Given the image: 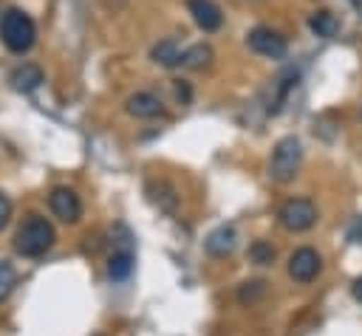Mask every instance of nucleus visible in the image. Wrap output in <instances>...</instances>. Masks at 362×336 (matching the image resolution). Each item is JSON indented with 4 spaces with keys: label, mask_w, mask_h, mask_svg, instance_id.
Segmentation results:
<instances>
[{
    "label": "nucleus",
    "mask_w": 362,
    "mask_h": 336,
    "mask_svg": "<svg viewBox=\"0 0 362 336\" xmlns=\"http://www.w3.org/2000/svg\"><path fill=\"white\" fill-rule=\"evenodd\" d=\"M0 40L11 54H25L37 40V25L23 8H6L0 14Z\"/></svg>",
    "instance_id": "f257e3e1"
},
{
    "label": "nucleus",
    "mask_w": 362,
    "mask_h": 336,
    "mask_svg": "<svg viewBox=\"0 0 362 336\" xmlns=\"http://www.w3.org/2000/svg\"><path fill=\"white\" fill-rule=\"evenodd\" d=\"M54 240H57L54 226H51L45 217L31 215V217L17 229V234H14V248H17V254H23V257H42V254L54 246Z\"/></svg>",
    "instance_id": "f03ea898"
},
{
    "label": "nucleus",
    "mask_w": 362,
    "mask_h": 336,
    "mask_svg": "<svg viewBox=\"0 0 362 336\" xmlns=\"http://www.w3.org/2000/svg\"><path fill=\"white\" fill-rule=\"evenodd\" d=\"M300 164H303V144L294 138V136H286L274 144L272 150V161H269V175L277 181V184H288L294 181V175L300 172Z\"/></svg>",
    "instance_id": "7ed1b4c3"
},
{
    "label": "nucleus",
    "mask_w": 362,
    "mask_h": 336,
    "mask_svg": "<svg viewBox=\"0 0 362 336\" xmlns=\"http://www.w3.org/2000/svg\"><path fill=\"white\" fill-rule=\"evenodd\" d=\"M246 45H249L255 54L266 56V59H283V56L288 54V40H286L280 31L269 28V25L252 28V31L246 34Z\"/></svg>",
    "instance_id": "20e7f679"
},
{
    "label": "nucleus",
    "mask_w": 362,
    "mask_h": 336,
    "mask_svg": "<svg viewBox=\"0 0 362 336\" xmlns=\"http://www.w3.org/2000/svg\"><path fill=\"white\" fill-rule=\"evenodd\" d=\"M280 223L288 232H305L317 223V206L305 198H291L280 206Z\"/></svg>",
    "instance_id": "39448f33"
},
{
    "label": "nucleus",
    "mask_w": 362,
    "mask_h": 336,
    "mask_svg": "<svg viewBox=\"0 0 362 336\" xmlns=\"http://www.w3.org/2000/svg\"><path fill=\"white\" fill-rule=\"evenodd\" d=\"M322 271V257L314 251V248H297L291 257H288V274L291 280L297 282H311L317 274Z\"/></svg>",
    "instance_id": "423d86ee"
},
{
    "label": "nucleus",
    "mask_w": 362,
    "mask_h": 336,
    "mask_svg": "<svg viewBox=\"0 0 362 336\" xmlns=\"http://www.w3.org/2000/svg\"><path fill=\"white\" fill-rule=\"evenodd\" d=\"M48 206H51V212H54L59 220H65V223H76L79 215H82V200H79V195H76L74 189H68V186H57V189L51 192V198H48Z\"/></svg>",
    "instance_id": "0eeeda50"
},
{
    "label": "nucleus",
    "mask_w": 362,
    "mask_h": 336,
    "mask_svg": "<svg viewBox=\"0 0 362 336\" xmlns=\"http://www.w3.org/2000/svg\"><path fill=\"white\" fill-rule=\"evenodd\" d=\"M187 8L204 34H215L223 25V11L215 0H187Z\"/></svg>",
    "instance_id": "6e6552de"
},
{
    "label": "nucleus",
    "mask_w": 362,
    "mask_h": 336,
    "mask_svg": "<svg viewBox=\"0 0 362 336\" xmlns=\"http://www.w3.org/2000/svg\"><path fill=\"white\" fill-rule=\"evenodd\" d=\"M204 248L212 257H229L238 248V232H235V226H218V229H212L206 234V240H204Z\"/></svg>",
    "instance_id": "1a4fd4ad"
},
{
    "label": "nucleus",
    "mask_w": 362,
    "mask_h": 336,
    "mask_svg": "<svg viewBox=\"0 0 362 336\" xmlns=\"http://www.w3.org/2000/svg\"><path fill=\"white\" fill-rule=\"evenodd\" d=\"M124 110H127L130 116H136V119H156V116L164 113V104H161V99H158L156 93L139 90V93H133V96L124 102Z\"/></svg>",
    "instance_id": "9d476101"
},
{
    "label": "nucleus",
    "mask_w": 362,
    "mask_h": 336,
    "mask_svg": "<svg viewBox=\"0 0 362 336\" xmlns=\"http://www.w3.org/2000/svg\"><path fill=\"white\" fill-rule=\"evenodd\" d=\"M8 82H11V88H14L17 93H31V90H37V88L42 85V71H40V65L23 62L20 68L11 71Z\"/></svg>",
    "instance_id": "9b49d317"
},
{
    "label": "nucleus",
    "mask_w": 362,
    "mask_h": 336,
    "mask_svg": "<svg viewBox=\"0 0 362 336\" xmlns=\"http://www.w3.org/2000/svg\"><path fill=\"white\" fill-rule=\"evenodd\" d=\"M133 265H136L133 248H130V246L116 248V251L107 257V277H110L113 282H124V280L133 274Z\"/></svg>",
    "instance_id": "f8f14e48"
},
{
    "label": "nucleus",
    "mask_w": 362,
    "mask_h": 336,
    "mask_svg": "<svg viewBox=\"0 0 362 336\" xmlns=\"http://www.w3.org/2000/svg\"><path fill=\"white\" fill-rule=\"evenodd\" d=\"M212 62V48L206 42H198V45H189L181 51V65L178 68H187V71H201Z\"/></svg>",
    "instance_id": "ddd939ff"
},
{
    "label": "nucleus",
    "mask_w": 362,
    "mask_h": 336,
    "mask_svg": "<svg viewBox=\"0 0 362 336\" xmlns=\"http://www.w3.org/2000/svg\"><path fill=\"white\" fill-rule=\"evenodd\" d=\"M308 28H311L317 37H322V40H331V37L339 31V20H337L331 11L320 8V11H314V14L308 17Z\"/></svg>",
    "instance_id": "4468645a"
},
{
    "label": "nucleus",
    "mask_w": 362,
    "mask_h": 336,
    "mask_svg": "<svg viewBox=\"0 0 362 336\" xmlns=\"http://www.w3.org/2000/svg\"><path fill=\"white\" fill-rule=\"evenodd\" d=\"M153 59L158 65H164V68H178L181 65V48L173 40H164V42H158L153 48Z\"/></svg>",
    "instance_id": "2eb2a0df"
},
{
    "label": "nucleus",
    "mask_w": 362,
    "mask_h": 336,
    "mask_svg": "<svg viewBox=\"0 0 362 336\" xmlns=\"http://www.w3.org/2000/svg\"><path fill=\"white\" fill-rule=\"evenodd\" d=\"M14 285H17V271L11 268V263L0 260V302L14 291Z\"/></svg>",
    "instance_id": "dca6fc26"
},
{
    "label": "nucleus",
    "mask_w": 362,
    "mask_h": 336,
    "mask_svg": "<svg viewBox=\"0 0 362 336\" xmlns=\"http://www.w3.org/2000/svg\"><path fill=\"white\" fill-rule=\"evenodd\" d=\"M263 294H266V282H263V280H252V282H243V285H240V294H238V296H240L243 305H252V302H257Z\"/></svg>",
    "instance_id": "f3484780"
},
{
    "label": "nucleus",
    "mask_w": 362,
    "mask_h": 336,
    "mask_svg": "<svg viewBox=\"0 0 362 336\" xmlns=\"http://www.w3.org/2000/svg\"><path fill=\"white\" fill-rule=\"evenodd\" d=\"M249 254H252V260H255L257 265H266V263L274 260V248H272L269 243H263V240H257V243L249 248Z\"/></svg>",
    "instance_id": "a211bd4d"
},
{
    "label": "nucleus",
    "mask_w": 362,
    "mask_h": 336,
    "mask_svg": "<svg viewBox=\"0 0 362 336\" xmlns=\"http://www.w3.org/2000/svg\"><path fill=\"white\" fill-rule=\"evenodd\" d=\"M8 217H11V200L0 192V229L8 223Z\"/></svg>",
    "instance_id": "6ab92c4d"
},
{
    "label": "nucleus",
    "mask_w": 362,
    "mask_h": 336,
    "mask_svg": "<svg viewBox=\"0 0 362 336\" xmlns=\"http://www.w3.org/2000/svg\"><path fill=\"white\" fill-rule=\"evenodd\" d=\"M348 240H351V243H362V217H356V220L348 226Z\"/></svg>",
    "instance_id": "aec40b11"
},
{
    "label": "nucleus",
    "mask_w": 362,
    "mask_h": 336,
    "mask_svg": "<svg viewBox=\"0 0 362 336\" xmlns=\"http://www.w3.org/2000/svg\"><path fill=\"white\" fill-rule=\"evenodd\" d=\"M175 96L184 99V102H189V88H187V85H178V88H175Z\"/></svg>",
    "instance_id": "412c9836"
},
{
    "label": "nucleus",
    "mask_w": 362,
    "mask_h": 336,
    "mask_svg": "<svg viewBox=\"0 0 362 336\" xmlns=\"http://www.w3.org/2000/svg\"><path fill=\"white\" fill-rule=\"evenodd\" d=\"M354 296H356V299L362 302V277H359V280L354 282Z\"/></svg>",
    "instance_id": "4be33fe9"
}]
</instances>
